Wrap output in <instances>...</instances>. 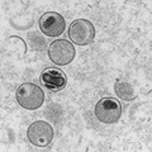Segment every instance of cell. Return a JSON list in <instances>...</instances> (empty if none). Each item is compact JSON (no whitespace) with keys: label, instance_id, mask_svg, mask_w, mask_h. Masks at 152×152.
<instances>
[{"label":"cell","instance_id":"obj_1","mask_svg":"<svg viewBox=\"0 0 152 152\" xmlns=\"http://www.w3.org/2000/svg\"><path fill=\"white\" fill-rule=\"evenodd\" d=\"M15 98L18 104L28 110H36L45 102V93L38 85L24 83L17 89Z\"/></svg>","mask_w":152,"mask_h":152},{"label":"cell","instance_id":"obj_2","mask_svg":"<svg viewBox=\"0 0 152 152\" xmlns=\"http://www.w3.org/2000/svg\"><path fill=\"white\" fill-rule=\"evenodd\" d=\"M98 121L105 124H114L119 121L122 115V105L115 98L105 96L96 103L94 109Z\"/></svg>","mask_w":152,"mask_h":152},{"label":"cell","instance_id":"obj_3","mask_svg":"<svg viewBox=\"0 0 152 152\" xmlns=\"http://www.w3.org/2000/svg\"><path fill=\"white\" fill-rule=\"evenodd\" d=\"M48 57L53 64L66 66L71 64L76 56L74 45L67 39H56L48 46Z\"/></svg>","mask_w":152,"mask_h":152},{"label":"cell","instance_id":"obj_4","mask_svg":"<svg viewBox=\"0 0 152 152\" xmlns=\"http://www.w3.org/2000/svg\"><path fill=\"white\" fill-rule=\"evenodd\" d=\"M70 39L77 46H88L95 38V28L88 19H76L69 27Z\"/></svg>","mask_w":152,"mask_h":152},{"label":"cell","instance_id":"obj_5","mask_svg":"<svg viewBox=\"0 0 152 152\" xmlns=\"http://www.w3.org/2000/svg\"><path fill=\"white\" fill-rule=\"evenodd\" d=\"M55 132L50 123L45 121H36L28 127L27 137L29 142L36 147H47L53 140Z\"/></svg>","mask_w":152,"mask_h":152},{"label":"cell","instance_id":"obj_6","mask_svg":"<svg viewBox=\"0 0 152 152\" xmlns=\"http://www.w3.org/2000/svg\"><path fill=\"white\" fill-rule=\"evenodd\" d=\"M38 24H39L42 33L48 37L61 36L66 28V22L64 17L56 12H47L43 15H41Z\"/></svg>","mask_w":152,"mask_h":152},{"label":"cell","instance_id":"obj_7","mask_svg":"<svg viewBox=\"0 0 152 152\" xmlns=\"http://www.w3.org/2000/svg\"><path fill=\"white\" fill-rule=\"evenodd\" d=\"M39 81L46 89L51 91H60L66 86L67 77L64 71L56 67H47L41 72Z\"/></svg>","mask_w":152,"mask_h":152},{"label":"cell","instance_id":"obj_8","mask_svg":"<svg viewBox=\"0 0 152 152\" xmlns=\"http://www.w3.org/2000/svg\"><path fill=\"white\" fill-rule=\"evenodd\" d=\"M114 90H115L117 96L124 102H132L136 99L134 88L129 83L124 81V80H118L115 83V86H114Z\"/></svg>","mask_w":152,"mask_h":152}]
</instances>
